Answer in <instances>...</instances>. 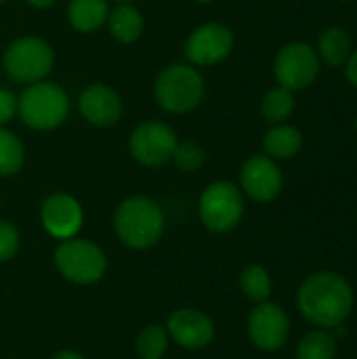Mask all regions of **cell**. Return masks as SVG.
Returning <instances> with one entry per match:
<instances>
[{"instance_id": "cell-1", "label": "cell", "mask_w": 357, "mask_h": 359, "mask_svg": "<svg viewBox=\"0 0 357 359\" xmlns=\"http://www.w3.org/2000/svg\"><path fill=\"white\" fill-rule=\"evenodd\" d=\"M297 307L311 326L335 330L353 311V288L341 273L316 271L299 286Z\"/></svg>"}, {"instance_id": "cell-2", "label": "cell", "mask_w": 357, "mask_h": 359, "mask_svg": "<svg viewBox=\"0 0 357 359\" xmlns=\"http://www.w3.org/2000/svg\"><path fill=\"white\" fill-rule=\"evenodd\" d=\"M114 229L120 242L135 250L151 248L164 233V212L147 196H133L120 202L114 215Z\"/></svg>"}, {"instance_id": "cell-3", "label": "cell", "mask_w": 357, "mask_h": 359, "mask_svg": "<svg viewBox=\"0 0 357 359\" xmlns=\"http://www.w3.org/2000/svg\"><path fill=\"white\" fill-rule=\"evenodd\" d=\"M204 78L187 63H173L164 67L154 84L156 103L168 114H187L204 99Z\"/></svg>"}, {"instance_id": "cell-4", "label": "cell", "mask_w": 357, "mask_h": 359, "mask_svg": "<svg viewBox=\"0 0 357 359\" xmlns=\"http://www.w3.org/2000/svg\"><path fill=\"white\" fill-rule=\"evenodd\" d=\"M23 124L34 130H53L61 126L69 114V99L65 90L55 82H34L19 97V109Z\"/></svg>"}, {"instance_id": "cell-5", "label": "cell", "mask_w": 357, "mask_h": 359, "mask_svg": "<svg viewBox=\"0 0 357 359\" xmlns=\"http://www.w3.org/2000/svg\"><path fill=\"white\" fill-rule=\"evenodd\" d=\"M55 63V53L50 44L38 36H21L13 40L4 55L2 67L6 76L19 84H34L44 80Z\"/></svg>"}, {"instance_id": "cell-6", "label": "cell", "mask_w": 357, "mask_h": 359, "mask_svg": "<svg viewBox=\"0 0 357 359\" xmlns=\"http://www.w3.org/2000/svg\"><path fill=\"white\" fill-rule=\"evenodd\" d=\"M55 267L57 271L80 286L97 284L107 269V259L103 250L90 240H61L55 250Z\"/></svg>"}, {"instance_id": "cell-7", "label": "cell", "mask_w": 357, "mask_h": 359, "mask_svg": "<svg viewBox=\"0 0 357 359\" xmlns=\"http://www.w3.org/2000/svg\"><path fill=\"white\" fill-rule=\"evenodd\" d=\"M200 221L208 231L227 233L236 229L244 217V198L238 185L229 181H215L210 183L198 202Z\"/></svg>"}, {"instance_id": "cell-8", "label": "cell", "mask_w": 357, "mask_h": 359, "mask_svg": "<svg viewBox=\"0 0 357 359\" xmlns=\"http://www.w3.org/2000/svg\"><path fill=\"white\" fill-rule=\"evenodd\" d=\"M179 139L175 130L158 120L141 122L128 139V151L130 156L147 168H160L168 162H173V154Z\"/></svg>"}, {"instance_id": "cell-9", "label": "cell", "mask_w": 357, "mask_h": 359, "mask_svg": "<svg viewBox=\"0 0 357 359\" xmlns=\"http://www.w3.org/2000/svg\"><path fill=\"white\" fill-rule=\"evenodd\" d=\"M320 74V57L307 42H290L280 48L274 61V76L288 90H303Z\"/></svg>"}, {"instance_id": "cell-10", "label": "cell", "mask_w": 357, "mask_h": 359, "mask_svg": "<svg viewBox=\"0 0 357 359\" xmlns=\"http://www.w3.org/2000/svg\"><path fill=\"white\" fill-rule=\"evenodd\" d=\"M290 337L288 313L269 301L257 303L248 316V339L261 351H280Z\"/></svg>"}, {"instance_id": "cell-11", "label": "cell", "mask_w": 357, "mask_h": 359, "mask_svg": "<svg viewBox=\"0 0 357 359\" xmlns=\"http://www.w3.org/2000/svg\"><path fill=\"white\" fill-rule=\"evenodd\" d=\"M234 48V34L223 23H202L198 25L187 42H185V55L194 65H217L223 59L229 57Z\"/></svg>"}, {"instance_id": "cell-12", "label": "cell", "mask_w": 357, "mask_h": 359, "mask_svg": "<svg viewBox=\"0 0 357 359\" xmlns=\"http://www.w3.org/2000/svg\"><path fill=\"white\" fill-rule=\"evenodd\" d=\"M240 185L250 200L267 204L280 196L284 177L274 158L265 154H257L244 162L240 172Z\"/></svg>"}, {"instance_id": "cell-13", "label": "cell", "mask_w": 357, "mask_h": 359, "mask_svg": "<svg viewBox=\"0 0 357 359\" xmlns=\"http://www.w3.org/2000/svg\"><path fill=\"white\" fill-rule=\"evenodd\" d=\"M40 219L48 236L57 240L76 238L84 223V212L80 202L69 194H53L44 200L40 208Z\"/></svg>"}, {"instance_id": "cell-14", "label": "cell", "mask_w": 357, "mask_h": 359, "mask_svg": "<svg viewBox=\"0 0 357 359\" xmlns=\"http://www.w3.org/2000/svg\"><path fill=\"white\" fill-rule=\"evenodd\" d=\"M166 332L183 349L200 351L213 343L215 324L206 313L198 309H177L166 320Z\"/></svg>"}, {"instance_id": "cell-15", "label": "cell", "mask_w": 357, "mask_h": 359, "mask_svg": "<svg viewBox=\"0 0 357 359\" xmlns=\"http://www.w3.org/2000/svg\"><path fill=\"white\" fill-rule=\"evenodd\" d=\"M78 107H80L82 118L88 124L101 126V128L116 124L122 116L120 95L112 86L101 84V82H95L80 93Z\"/></svg>"}, {"instance_id": "cell-16", "label": "cell", "mask_w": 357, "mask_h": 359, "mask_svg": "<svg viewBox=\"0 0 357 359\" xmlns=\"http://www.w3.org/2000/svg\"><path fill=\"white\" fill-rule=\"evenodd\" d=\"M107 27L114 40L120 44H133L143 34V15L130 2H118L107 15Z\"/></svg>"}, {"instance_id": "cell-17", "label": "cell", "mask_w": 357, "mask_h": 359, "mask_svg": "<svg viewBox=\"0 0 357 359\" xmlns=\"http://www.w3.org/2000/svg\"><path fill=\"white\" fill-rule=\"evenodd\" d=\"M107 0H72L67 6V21L76 32L90 34L107 23Z\"/></svg>"}, {"instance_id": "cell-18", "label": "cell", "mask_w": 357, "mask_h": 359, "mask_svg": "<svg viewBox=\"0 0 357 359\" xmlns=\"http://www.w3.org/2000/svg\"><path fill=\"white\" fill-rule=\"evenodd\" d=\"M301 147H303L301 130L290 124H284V122L269 128L267 135L263 137L265 156H269L274 160H290L301 151Z\"/></svg>"}, {"instance_id": "cell-19", "label": "cell", "mask_w": 357, "mask_h": 359, "mask_svg": "<svg viewBox=\"0 0 357 359\" xmlns=\"http://www.w3.org/2000/svg\"><path fill=\"white\" fill-rule=\"evenodd\" d=\"M351 38L349 32L343 27H328L320 34L318 40V57L322 61H326L332 67H339L343 63H347L349 55H351Z\"/></svg>"}, {"instance_id": "cell-20", "label": "cell", "mask_w": 357, "mask_h": 359, "mask_svg": "<svg viewBox=\"0 0 357 359\" xmlns=\"http://www.w3.org/2000/svg\"><path fill=\"white\" fill-rule=\"evenodd\" d=\"M339 351L337 337L332 330L314 328L297 345V359H335Z\"/></svg>"}, {"instance_id": "cell-21", "label": "cell", "mask_w": 357, "mask_h": 359, "mask_svg": "<svg viewBox=\"0 0 357 359\" xmlns=\"http://www.w3.org/2000/svg\"><path fill=\"white\" fill-rule=\"evenodd\" d=\"M271 278L269 271L261 265H248L240 273V290L252 303L269 301L271 297Z\"/></svg>"}, {"instance_id": "cell-22", "label": "cell", "mask_w": 357, "mask_h": 359, "mask_svg": "<svg viewBox=\"0 0 357 359\" xmlns=\"http://www.w3.org/2000/svg\"><path fill=\"white\" fill-rule=\"evenodd\" d=\"M295 111V95L292 90L284 88V86H276L271 88L261 103V114L267 122L271 124H282L290 118V114Z\"/></svg>"}, {"instance_id": "cell-23", "label": "cell", "mask_w": 357, "mask_h": 359, "mask_svg": "<svg viewBox=\"0 0 357 359\" xmlns=\"http://www.w3.org/2000/svg\"><path fill=\"white\" fill-rule=\"evenodd\" d=\"M23 160H25V151L19 137L13 130L0 126V177H11L19 172Z\"/></svg>"}, {"instance_id": "cell-24", "label": "cell", "mask_w": 357, "mask_h": 359, "mask_svg": "<svg viewBox=\"0 0 357 359\" xmlns=\"http://www.w3.org/2000/svg\"><path fill=\"white\" fill-rule=\"evenodd\" d=\"M166 349H168V332L158 324L145 326L135 343V351L141 359H162Z\"/></svg>"}, {"instance_id": "cell-25", "label": "cell", "mask_w": 357, "mask_h": 359, "mask_svg": "<svg viewBox=\"0 0 357 359\" xmlns=\"http://www.w3.org/2000/svg\"><path fill=\"white\" fill-rule=\"evenodd\" d=\"M206 160V151L202 145H198L196 141H179L173 154V162L177 164V168L185 170V172H196Z\"/></svg>"}, {"instance_id": "cell-26", "label": "cell", "mask_w": 357, "mask_h": 359, "mask_svg": "<svg viewBox=\"0 0 357 359\" xmlns=\"http://www.w3.org/2000/svg\"><path fill=\"white\" fill-rule=\"evenodd\" d=\"M19 250V233L13 223L0 221V261H8Z\"/></svg>"}, {"instance_id": "cell-27", "label": "cell", "mask_w": 357, "mask_h": 359, "mask_svg": "<svg viewBox=\"0 0 357 359\" xmlns=\"http://www.w3.org/2000/svg\"><path fill=\"white\" fill-rule=\"evenodd\" d=\"M19 109V99L13 90L8 88H0V126L8 124Z\"/></svg>"}, {"instance_id": "cell-28", "label": "cell", "mask_w": 357, "mask_h": 359, "mask_svg": "<svg viewBox=\"0 0 357 359\" xmlns=\"http://www.w3.org/2000/svg\"><path fill=\"white\" fill-rule=\"evenodd\" d=\"M347 78L357 88V50H353L347 59Z\"/></svg>"}, {"instance_id": "cell-29", "label": "cell", "mask_w": 357, "mask_h": 359, "mask_svg": "<svg viewBox=\"0 0 357 359\" xmlns=\"http://www.w3.org/2000/svg\"><path fill=\"white\" fill-rule=\"evenodd\" d=\"M50 359H84V355H80L78 351H69V349H63V351H57Z\"/></svg>"}, {"instance_id": "cell-30", "label": "cell", "mask_w": 357, "mask_h": 359, "mask_svg": "<svg viewBox=\"0 0 357 359\" xmlns=\"http://www.w3.org/2000/svg\"><path fill=\"white\" fill-rule=\"evenodd\" d=\"M29 6H34V8H40V11H44V8H48V6H53L57 0H25Z\"/></svg>"}, {"instance_id": "cell-31", "label": "cell", "mask_w": 357, "mask_h": 359, "mask_svg": "<svg viewBox=\"0 0 357 359\" xmlns=\"http://www.w3.org/2000/svg\"><path fill=\"white\" fill-rule=\"evenodd\" d=\"M196 2H200V4H210V2H215V0H196Z\"/></svg>"}, {"instance_id": "cell-32", "label": "cell", "mask_w": 357, "mask_h": 359, "mask_svg": "<svg viewBox=\"0 0 357 359\" xmlns=\"http://www.w3.org/2000/svg\"><path fill=\"white\" fill-rule=\"evenodd\" d=\"M114 2H130V0H114Z\"/></svg>"}, {"instance_id": "cell-33", "label": "cell", "mask_w": 357, "mask_h": 359, "mask_svg": "<svg viewBox=\"0 0 357 359\" xmlns=\"http://www.w3.org/2000/svg\"><path fill=\"white\" fill-rule=\"evenodd\" d=\"M4 2H6V0H0V4H4Z\"/></svg>"}, {"instance_id": "cell-34", "label": "cell", "mask_w": 357, "mask_h": 359, "mask_svg": "<svg viewBox=\"0 0 357 359\" xmlns=\"http://www.w3.org/2000/svg\"><path fill=\"white\" fill-rule=\"evenodd\" d=\"M356 126H357V120H356Z\"/></svg>"}]
</instances>
